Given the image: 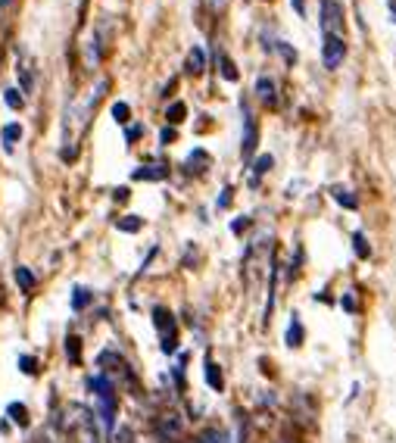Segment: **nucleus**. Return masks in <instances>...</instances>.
Returning <instances> with one entry per match:
<instances>
[{
  "mask_svg": "<svg viewBox=\"0 0 396 443\" xmlns=\"http://www.w3.org/2000/svg\"><path fill=\"white\" fill-rule=\"evenodd\" d=\"M10 416H13V422L22 424V428L28 424V409H25V406H19V402H13V406H10Z\"/></svg>",
  "mask_w": 396,
  "mask_h": 443,
  "instance_id": "18",
  "label": "nucleus"
},
{
  "mask_svg": "<svg viewBox=\"0 0 396 443\" xmlns=\"http://www.w3.org/2000/svg\"><path fill=\"white\" fill-rule=\"evenodd\" d=\"M19 368L25 375H34V372H38V362H34L32 356H19Z\"/></svg>",
  "mask_w": 396,
  "mask_h": 443,
  "instance_id": "24",
  "label": "nucleus"
},
{
  "mask_svg": "<svg viewBox=\"0 0 396 443\" xmlns=\"http://www.w3.org/2000/svg\"><path fill=\"white\" fill-rule=\"evenodd\" d=\"M22 137V125L19 122H10V125H3V131H0V141H3V150H13L16 147V141Z\"/></svg>",
  "mask_w": 396,
  "mask_h": 443,
  "instance_id": "8",
  "label": "nucleus"
},
{
  "mask_svg": "<svg viewBox=\"0 0 396 443\" xmlns=\"http://www.w3.org/2000/svg\"><path fill=\"white\" fill-rule=\"evenodd\" d=\"M253 147H256V125H253V116H250V109L243 106V157H253Z\"/></svg>",
  "mask_w": 396,
  "mask_h": 443,
  "instance_id": "7",
  "label": "nucleus"
},
{
  "mask_svg": "<svg viewBox=\"0 0 396 443\" xmlns=\"http://www.w3.org/2000/svg\"><path fill=\"white\" fill-rule=\"evenodd\" d=\"M194 166H209V157H206L203 150H194V153L188 157V169L194 172Z\"/></svg>",
  "mask_w": 396,
  "mask_h": 443,
  "instance_id": "21",
  "label": "nucleus"
},
{
  "mask_svg": "<svg viewBox=\"0 0 396 443\" xmlns=\"http://www.w3.org/2000/svg\"><path fill=\"white\" fill-rule=\"evenodd\" d=\"M272 163H275V159H272L269 153H262V157H259V159H256V163H253V172H250V181H253V184L259 181V178H262V175H265V172L272 169Z\"/></svg>",
  "mask_w": 396,
  "mask_h": 443,
  "instance_id": "11",
  "label": "nucleus"
},
{
  "mask_svg": "<svg viewBox=\"0 0 396 443\" xmlns=\"http://www.w3.org/2000/svg\"><path fill=\"white\" fill-rule=\"evenodd\" d=\"M160 137H162V144H168V141L175 137V131H172V128H162V135H160Z\"/></svg>",
  "mask_w": 396,
  "mask_h": 443,
  "instance_id": "32",
  "label": "nucleus"
},
{
  "mask_svg": "<svg viewBox=\"0 0 396 443\" xmlns=\"http://www.w3.org/2000/svg\"><path fill=\"white\" fill-rule=\"evenodd\" d=\"M203 69H206V54H203V47H194L188 54V72L190 76H200Z\"/></svg>",
  "mask_w": 396,
  "mask_h": 443,
  "instance_id": "10",
  "label": "nucleus"
},
{
  "mask_svg": "<svg viewBox=\"0 0 396 443\" xmlns=\"http://www.w3.org/2000/svg\"><path fill=\"white\" fill-rule=\"evenodd\" d=\"M231 203V188H225L222 191V197H219V209H225V206Z\"/></svg>",
  "mask_w": 396,
  "mask_h": 443,
  "instance_id": "30",
  "label": "nucleus"
},
{
  "mask_svg": "<svg viewBox=\"0 0 396 443\" xmlns=\"http://www.w3.org/2000/svg\"><path fill=\"white\" fill-rule=\"evenodd\" d=\"M113 443H138V440H135V434H131V428L119 424V428H113Z\"/></svg>",
  "mask_w": 396,
  "mask_h": 443,
  "instance_id": "17",
  "label": "nucleus"
},
{
  "mask_svg": "<svg viewBox=\"0 0 396 443\" xmlns=\"http://www.w3.org/2000/svg\"><path fill=\"white\" fill-rule=\"evenodd\" d=\"M184 116H188V106H184V103H172V106L166 109V119H168L172 125H178Z\"/></svg>",
  "mask_w": 396,
  "mask_h": 443,
  "instance_id": "16",
  "label": "nucleus"
},
{
  "mask_svg": "<svg viewBox=\"0 0 396 443\" xmlns=\"http://www.w3.org/2000/svg\"><path fill=\"white\" fill-rule=\"evenodd\" d=\"M331 197H334L340 206H346V209H356V203H359V197L353 191H346V188H334V194H331Z\"/></svg>",
  "mask_w": 396,
  "mask_h": 443,
  "instance_id": "12",
  "label": "nucleus"
},
{
  "mask_svg": "<svg viewBox=\"0 0 396 443\" xmlns=\"http://www.w3.org/2000/svg\"><path fill=\"white\" fill-rule=\"evenodd\" d=\"M343 60H346V44H343V38L340 34H324V44H322L324 69H337Z\"/></svg>",
  "mask_w": 396,
  "mask_h": 443,
  "instance_id": "1",
  "label": "nucleus"
},
{
  "mask_svg": "<svg viewBox=\"0 0 396 443\" xmlns=\"http://www.w3.org/2000/svg\"><path fill=\"white\" fill-rule=\"evenodd\" d=\"M16 284H19V291L22 293H32L34 291V284H38V278H34V275L32 272H28V269L25 266H16Z\"/></svg>",
  "mask_w": 396,
  "mask_h": 443,
  "instance_id": "9",
  "label": "nucleus"
},
{
  "mask_svg": "<svg viewBox=\"0 0 396 443\" xmlns=\"http://www.w3.org/2000/svg\"><path fill=\"white\" fill-rule=\"evenodd\" d=\"M153 319H156V328L162 331V350L166 353H172L175 350V321H172V313H166V309H153Z\"/></svg>",
  "mask_w": 396,
  "mask_h": 443,
  "instance_id": "4",
  "label": "nucleus"
},
{
  "mask_svg": "<svg viewBox=\"0 0 396 443\" xmlns=\"http://www.w3.org/2000/svg\"><path fill=\"white\" fill-rule=\"evenodd\" d=\"M278 50H281V54H284V60H287L290 66H294V63H296V54H294V47H290L287 41H278Z\"/></svg>",
  "mask_w": 396,
  "mask_h": 443,
  "instance_id": "27",
  "label": "nucleus"
},
{
  "mask_svg": "<svg viewBox=\"0 0 396 443\" xmlns=\"http://www.w3.org/2000/svg\"><path fill=\"white\" fill-rule=\"evenodd\" d=\"M16 76H19V91L32 94L34 91V63L25 47H16Z\"/></svg>",
  "mask_w": 396,
  "mask_h": 443,
  "instance_id": "2",
  "label": "nucleus"
},
{
  "mask_svg": "<svg viewBox=\"0 0 396 443\" xmlns=\"http://www.w3.org/2000/svg\"><path fill=\"white\" fill-rule=\"evenodd\" d=\"M287 341H290V347H296V343H300V321H294V325H290Z\"/></svg>",
  "mask_w": 396,
  "mask_h": 443,
  "instance_id": "28",
  "label": "nucleus"
},
{
  "mask_svg": "<svg viewBox=\"0 0 396 443\" xmlns=\"http://www.w3.org/2000/svg\"><path fill=\"white\" fill-rule=\"evenodd\" d=\"M222 76L228 78V82H237V66L228 60V56H222Z\"/></svg>",
  "mask_w": 396,
  "mask_h": 443,
  "instance_id": "22",
  "label": "nucleus"
},
{
  "mask_svg": "<svg viewBox=\"0 0 396 443\" xmlns=\"http://www.w3.org/2000/svg\"><path fill=\"white\" fill-rule=\"evenodd\" d=\"M87 303H91V293H87V287H75V291H72V309L78 313V309H85Z\"/></svg>",
  "mask_w": 396,
  "mask_h": 443,
  "instance_id": "15",
  "label": "nucleus"
},
{
  "mask_svg": "<svg viewBox=\"0 0 396 443\" xmlns=\"http://www.w3.org/2000/svg\"><path fill=\"white\" fill-rule=\"evenodd\" d=\"M290 3H294V10H296V13H302V0H290Z\"/></svg>",
  "mask_w": 396,
  "mask_h": 443,
  "instance_id": "34",
  "label": "nucleus"
},
{
  "mask_svg": "<svg viewBox=\"0 0 396 443\" xmlns=\"http://www.w3.org/2000/svg\"><path fill=\"white\" fill-rule=\"evenodd\" d=\"M200 443H228V437L219 434V431H206V434L200 437Z\"/></svg>",
  "mask_w": 396,
  "mask_h": 443,
  "instance_id": "25",
  "label": "nucleus"
},
{
  "mask_svg": "<svg viewBox=\"0 0 396 443\" xmlns=\"http://www.w3.org/2000/svg\"><path fill=\"white\" fill-rule=\"evenodd\" d=\"M231 228H234V231H237V234H241V231H243V228H247V218H237V222H234V225H231Z\"/></svg>",
  "mask_w": 396,
  "mask_h": 443,
  "instance_id": "33",
  "label": "nucleus"
},
{
  "mask_svg": "<svg viewBox=\"0 0 396 443\" xmlns=\"http://www.w3.org/2000/svg\"><path fill=\"white\" fill-rule=\"evenodd\" d=\"M203 3H206V7L212 10V13H219V10H225V0H203Z\"/></svg>",
  "mask_w": 396,
  "mask_h": 443,
  "instance_id": "29",
  "label": "nucleus"
},
{
  "mask_svg": "<svg viewBox=\"0 0 396 443\" xmlns=\"http://www.w3.org/2000/svg\"><path fill=\"white\" fill-rule=\"evenodd\" d=\"M206 381L212 390H222V372H219V365L212 359H206Z\"/></svg>",
  "mask_w": 396,
  "mask_h": 443,
  "instance_id": "13",
  "label": "nucleus"
},
{
  "mask_svg": "<svg viewBox=\"0 0 396 443\" xmlns=\"http://www.w3.org/2000/svg\"><path fill=\"white\" fill-rule=\"evenodd\" d=\"M128 116H131L128 103H113V119L116 122H128Z\"/></svg>",
  "mask_w": 396,
  "mask_h": 443,
  "instance_id": "20",
  "label": "nucleus"
},
{
  "mask_svg": "<svg viewBox=\"0 0 396 443\" xmlns=\"http://www.w3.org/2000/svg\"><path fill=\"white\" fill-rule=\"evenodd\" d=\"M3 103H7L10 109H22L25 106V97H22L19 88H10V91H3Z\"/></svg>",
  "mask_w": 396,
  "mask_h": 443,
  "instance_id": "14",
  "label": "nucleus"
},
{
  "mask_svg": "<svg viewBox=\"0 0 396 443\" xmlns=\"http://www.w3.org/2000/svg\"><path fill=\"white\" fill-rule=\"evenodd\" d=\"M340 28H343V7L337 0H322V32L340 34Z\"/></svg>",
  "mask_w": 396,
  "mask_h": 443,
  "instance_id": "3",
  "label": "nucleus"
},
{
  "mask_svg": "<svg viewBox=\"0 0 396 443\" xmlns=\"http://www.w3.org/2000/svg\"><path fill=\"white\" fill-rule=\"evenodd\" d=\"M10 3H13V0H0V7H10Z\"/></svg>",
  "mask_w": 396,
  "mask_h": 443,
  "instance_id": "35",
  "label": "nucleus"
},
{
  "mask_svg": "<svg viewBox=\"0 0 396 443\" xmlns=\"http://www.w3.org/2000/svg\"><path fill=\"white\" fill-rule=\"evenodd\" d=\"M166 175H168V169L162 163H150V166H141V169L131 172L135 181H162Z\"/></svg>",
  "mask_w": 396,
  "mask_h": 443,
  "instance_id": "5",
  "label": "nucleus"
},
{
  "mask_svg": "<svg viewBox=\"0 0 396 443\" xmlns=\"http://www.w3.org/2000/svg\"><path fill=\"white\" fill-rule=\"evenodd\" d=\"M141 135H144L141 125H135V128H128V141H135V137H141Z\"/></svg>",
  "mask_w": 396,
  "mask_h": 443,
  "instance_id": "31",
  "label": "nucleus"
},
{
  "mask_svg": "<svg viewBox=\"0 0 396 443\" xmlns=\"http://www.w3.org/2000/svg\"><path fill=\"white\" fill-rule=\"evenodd\" d=\"M256 97H259L262 103H265V106H275L278 103V88H275V82H272V78H256Z\"/></svg>",
  "mask_w": 396,
  "mask_h": 443,
  "instance_id": "6",
  "label": "nucleus"
},
{
  "mask_svg": "<svg viewBox=\"0 0 396 443\" xmlns=\"http://www.w3.org/2000/svg\"><path fill=\"white\" fill-rule=\"evenodd\" d=\"M353 250L359 253V256H368V244H365V234H353Z\"/></svg>",
  "mask_w": 396,
  "mask_h": 443,
  "instance_id": "23",
  "label": "nucleus"
},
{
  "mask_svg": "<svg viewBox=\"0 0 396 443\" xmlns=\"http://www.w3.org/2000/svg\"><path fill=\"white\" fill-rule=\"evenodd\" d=\"M141 225H144V222L138 216H125L119 222V231H141Z\"/></svg>",
  "mask_w": 396,
  "mask_h": 443,
  "instance_id": "19",
  "label": "nucleus"
},
{
  "mask_svg": "<svg viewBox=\"0 0 396 443\" xmlns=\"http://www.w3.org/2000/svg\"><path fill=\"white\" fill-rule=\"evenodd\" d=\"M66 356L72 362H78V337H69L66 341Z\"/></svg>",
  "mask_w": 396,
  "mask_h": 443,
  "instance_id": "26",
  "label": "nucleus"
}]
</instances>
